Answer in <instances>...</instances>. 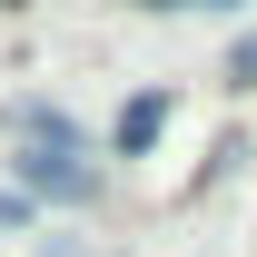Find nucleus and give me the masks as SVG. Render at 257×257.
<instances>
[{
    "instance_id": "f257e3e1",
    "label": "nucleus",
    "mask_w": 257,
    "mask_h": 257,
    "mask_svg": "<svg viewBox=\"0 0 257 257\" xmlns=\"http://www.w3.org/2000/svg\"><path fill=\"white\" fill-rule=\"evenodd\" d=\"M10 178H20V198H99L89 159H69V149H30V159H10Z\"/></svg>"
},
{
    "instance_id": "f03ea898",
    "label": "nucleus",
    "mask_w": 257,
    "mask_h": 257,
    "mask_svg": "<svg viewBox=\"0 0 257 257\" xmlns=\"http://www.w3.org/2000/svg\"><path fill=\"white\" fill-rule=\"evenodd\" d=\"M159 119H168V99H159V89H139V99L119 109V149H149V139H159Z\"/></svg>"
},
{
    "instance_id": "7ed1b4c3",
    "label": "nucleus",
    "mask_w": 257,
    "mask_h": 257,
    "mask_svg": "<svg viewBox=\"0 0 257 257\" xmlns=\"http://www.w3.org/2000/svg\"><path fill=\"white\" fill-rule=\"evenodd\" d=\"M237 79H257V40H247V50H237Z\"/></svg>"
},
{
    "instance_id": "20e7f679",
    "label": "nucleus",
    "mask_w": 257,
    "mask_h": 257,
    "mask_svg": "<svg viewBox=\"0 0 257 257\" xmlns=\"http://www.w3.org/2000/svg\"><path fill=\"white\" fill-rule=\"evenodd\" d=\"M188 10H237V0H188Z\"/></svg>"
}]
</instances>
